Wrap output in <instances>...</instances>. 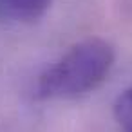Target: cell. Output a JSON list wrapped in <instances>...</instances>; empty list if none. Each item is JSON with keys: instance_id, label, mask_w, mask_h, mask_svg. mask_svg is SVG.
I'll return each instance as SVG.
<instances>
[{"instance_id": "cell-1", "label": "cell", "mask_w": 132, "mask_h": 132, "mask_svg": "<svg viewBox=\"0 0 132 132\" xmlns=\"http://www.w3.org/2000/svg\"><path fill=\"white\" fill-rule=\"evenodd\" d=\"M116 60L114 47L101 38L72 45L54 65L45 69L35 87L36 100H78L96 90Z\"/></svg>"}, {"instance_id": "cell-2", "label": "cell", "mask_w": 132, "mask_h": 132, "mask_svg": "<svg viewBox=\"0 0 132 132\" xmlns=\"http://www.w3.org/2000/svg\"><path fill=\"white\" fill-rule=\"evenodd\" d=\"M53 0H0V11L7 18L22 24H31L40 20Z\"/></svg>"}, {"instance_id": "cell-3", "label": "cell", "mask_w": 132, "mask_h": 132, "mask_svg": "<svg viewBox=\"0 0 132 132\" xmlns=\"http://www.w3.org/2000/svg\"><path fill=\"white\" fill-rule=\"evenodd\" d=\"M114 116L121 132H132V87L118 96L114 103Z\"/></svg>"}]
</instances>
